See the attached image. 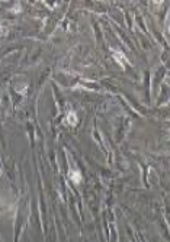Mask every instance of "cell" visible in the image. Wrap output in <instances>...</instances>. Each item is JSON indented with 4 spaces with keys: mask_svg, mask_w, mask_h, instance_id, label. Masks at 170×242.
I'll use <instances>...</instances> for the list:
<instances>
[{
    "mask_svg": "<svg viewBox=\"0 0 170 242\" xmlns=\"http://www.w3.org/2000/svg\"><path fill=\"white\" fill-rule=\"evenodd\" d=\"M68 177H70V180L74 184H79L80 181H81V174H80V171H77V170H70L68 171Z\"/></svg>",
    "mask_w": 170,
    "mask_h": 242,
    "instance_id": "obj_1",
    "label": "cell"
},
{
    "mask_svg": "<svg viewBox=\"0 0 170 242\" xmlns=\"http://www.w3.org/2000/svg\"><path fill=\"white\" fill-rule=\"evenodd\" d=\"M64 122L68 123V125H71V126H74V125L77 123V116H76V113H74V112H68L67 116H66V119H64Z\"/></svg>",
    "mask_w": 170,
    "mask_h": 242,
    "instance_id": "obj_2",
    "label": "cell"
},
{
    "mask_svg": "<svg viewBox=\"0 0 170 242\" xmlns=\"http://www.w3.org/2000/svg\"><path fill=\"white\" fill-rule=\"evenodd\" d=\"M113 58L121 64V67H122V61H125V55L122 54V52H119V51H113Z\"/></svg>",
    "mask_w": 170,
    "mask_h": 242,
    "instance_id": "obj_3",
    "label": "cell"
}]
</instances>
